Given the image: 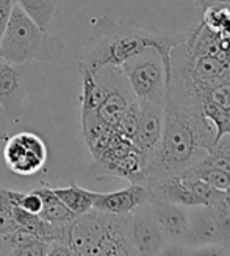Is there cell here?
I'll return each instance as SVG.
<instances>
[{
	"label": "cell",
	"mask_w": 230,
	"mask_h": 256,
	"mask_svg": "<svg viewBox=\"0 0 230 256\" xmlns=\"http://www.w3.org/2000/svg\"><path fill=\"white\" fill-rule=\"evenodd\" d=\"M185 47L189 54L210 55L230 62V38H224L208 30L202 22L196 28L185 33Z\"/></svg>",
	"instance_id": "cell-12"
},
{
	"label": "cell",
	"mask_w": 230,
	"mask_h": 256,
	"mask_svg": "<svg viewBox=\"0 0 230 256\" xmlns=\"http://www.w3.org/2000/svg\"><path fill=\"white\" fill-rule=\"evenodd\" d=\"M224 203H225V206L230 210V188L227 190H224Z\"/></svg>",
	"instance_id": "cell-28"
},
{
	"label": "cell",
	"mask_w": 230,
	"mask_h": 256,
	"mask_svg": "<svg viewBox=\"0 0 230 256\" xmlns=\"http://www.w3.org/2000/svg\"><path fill=\"white\" fill-rule=\"evenodd\" d=\"M199 162L230 175V136H222Z\"/></svg>",
	"instance_id": "cell-17"
},
{
	"label": "cell",
	"mask_w": 230,
	"mask_h": 256,
	"mask_svg": "<svg viewBox=\"0 0 230 256\" xmlns=\"http://www.w3.org/2000/svg\"><path fill=\"white\" fill-rule=\"evenodd\" d=\"M43 202V208L40 211V216L43 220L52 224V225H69L72 220H75V214L63 203L52 190V186L43 183L40 188L33 189Z\"/></svg>",
	"instance_id": "cell-13"
},
{
	"label": "cell",
	"mask_w": 230,
	"mask_h": 256,
	"mask_svg": "<svg viewBox=\"0 0 230 256\" xmlns=\"http://www.w3.org/2000/svg\"><path fill=\"white\" fill-rule=\"evenodd\" d=\"M130 234L136 256H155L166 244L147 202L130 212Z\"/></svg>",
	"instance_id": "cell-7"
},
{
	"label": "cell",
	"mask_w": 230,
	"mask_h": 256,
	"mask_svg": "<svg viewBox=\"0 0 230 256\" xmlns=\"http://www.w3.org/2000/svg\"><path fill=\"white\" fill-rule=\"evenodd\" d=\"M147 203L150 204L152 212L155 216L164 239L171 242H178V244L183 242L188 232L186 208L153 196H149Z\"/></svg>",
	"instance_id": "cell-11"
},
{
	"label": "cell",
	"mask_w": 230,
	"mask_h": 256,
	"mask_svg": "<svg viewBox=\"0 0 230 256\" xmlns=\"http://www.w3.org/2000/svg\"><path fill=\"white\" fill-rule=\"evenodd\" d=\"M7 168L19 176H32L40 172L47 161V146L32 132H19L5 140L2 150Z\"/></svg>",
	"instance_id": "cell-5"
},
{
	"label": "cell",
	"mask_w": 230,
	"mask_h": 256,
	"mask_svg": "<svg viewBox=\"0 0 230 256\" xmlns=\"http://www.w3.org/2000/svg\"><path fill=\"white\" fill-rule=\"evenodd\" d=\"M16 4L38 27L49 30L58 11L60 0H16Z\"/></svg>",
	"instance_id": "cell-15"
},
{
	"label": "cell",
	"mask_w": 230,
	"mask_h": 256,
	"mask_svg": "<svg viewBox=\"0 0 230 256\" xmlns=\"http://www.w3.org/2000/svg\"><path fill=\"white\" fill-rule=\"evenodd\" d=\"M214 144V130L202 116V97L169 68L160 146L144 164V183L178 175L199 162Z\"/></svg>",
	"instance_id": "cell-1"
},
{
	"label": "cell",
	"mask_w": 230,
	"mask_h": 256,
	"mask_svg": "<svg viewBox=\"0 0 230 256\" xmlns=\"http://www.w3.org/2000/svg\"><path fill=\"white\" fill-rule=\"evenodd\" d=\"M183 40L185 33L147 30L104 18L96 27V34L80 62L91 72H97L107 66L121 68L132 58L150 50L166 60L169 58L171 50L182 44Z\"/></svg>",
	"instance_id": "cell-2"
},
{
	"label": "cell",
	"mask_w": 230,
	"mask_h": 256,
	"mask_svg": "<svg viewBox=\"0 0 230 256\" xmlns=\"http://www.w3.org/2000/svg\"><path fill=\"white\" fill-rule=\"evenodd\" d=\"M202 100H208L216 106H219L230 116V75H227L222 82L210 88L208 91L202 96Z\"/></svg>",
	"instance_id": "cell-18"
},
{
	"label": "cell",
	"mask_w": 230,
	"mask_h": 256,
	"mask_svg": "<svg viewBox=\"0 0 230 256\" xmlns=\"http://www.w3.org/2000/svg\"><path fill=\"white\" fill-rule=\"evenodd\" d=\"M149 198V190L143 183H130L119 190L113 192H97L94 200L93 210L114 214V216H125L135 211L139 204L146 203Z\"/></svg>",
	"instance_id": "cell-10"
},
{
	"label": "cell",
	"mask_w": 230,
	"mask_h": 256,
	"mask_svg": "<svg viewBox=\"0 0 230 256\" xmlns=\"http://www.w3.org/2000/svg\"><path fill=\"white\" fill-rule=\"evenodd\" d=\"M29 66L0 60V108L10 122H18L24 116V105L32 88Z\"/></svg>",
	"instance_id": "cell-6"
},
{
	"label": "cell",
	"mask_w": 230,
	"mask_h": 256,
	"mask_svg": "<svg viewBox=\"0 0 230 256\" xmlns=\"http://www.w3.org/2000/svg\"><path fill=\"white\" fill-rule=\"evenodd\" d=\"M121 70L138 102L164 105L169 58L164 60L157 52L150 50L122 64Z\"/></svg>",
	"instance_id": "cell-4"
},
{
	"label": "cell",
	"mask_w": 230,
	"mask_h": 256,
	"mask_svg": "<svg viewBox=\"0 0 230 256\" xmlns=\"http://www.w3.org/2000/svg\"><path fill=\"white\" fill-rule=\"evenodd\" d=\"M186 250L188 248L178 242H171V244H164L155 256H186Z\"/></svg>",
	"instance_id": "cell-23"
},
{
	"label": "cell",
	"mask_w": 230,
	"mask_h": 256,
	"mask_svg": "<svg viewBox=\"0 0 230 256\" xmlns=\"http://www.w3.org/2000/svg\"><path fill=\"white\" fill-rule=\"evenodd\" d=\"M16 5V0H0V41L8 27V22L11 19L13 8Z\"/></svg>",
	"instance_id": "cell-22"
},
{
	"label": "cell",
	"mask_w": 230,
	"mask_h": 256,
	"mask_svg": "<svg viewBox=\"0 0 230 256\" xmlns=\"http://www.w3.org/2000/svg\"><path fill=\"white\" fill-rule=\"evenodd\" d=\"M183 244L189 247L208 244L224 246L218 217L211 206H194L188 211V232Z\"/></svg>",
	"instance_id": "cell-9"
},
{
	"label": "cell",
	"mask_w": 230,
	"mask_h": 256,
	"mask_svg": "<svg viewBox=\"0 0 230 256\" xmlns=\"http://www.w3.org/2000/svg\"><path fill=\"white\" fill-rule=\"evenodd\" d=\"M186 256H230V248L222 244L199 246L186 250Z\"/></svg>",
	"instance_id": "cell-21"
},
{
	"label": "cell",
	"mask_w": 230,
	"mask_h": 256,
	"mask_svg": "<svg viewBox=\"0 0 230 256\" xmlns=\"http://www.w3.org/2000/svg\"><path fill=\"white\" fill-rule=\"evenodd\" d=\"M4 119H7V116H5V112H4V110L0 108V120H4Z\"/></svg>",
	"instance_id": "cell-29"
},
{
	"label": "cell",
	"mask_w": 230,
	"mask_h": 256,
	"mask_svg": "<svg viewBox=\"0 0 230 256\" xmlns=\"http://www.w3.org/2000/svg\"><path fill=\"white\" fill-rule=\"evenodd\" d=\"M216 34L230 38V10L221 5H210L202 11L200 20Z\"/></svg>",
	"instance_id": "cell-16"
},
{
	"label": "cell",
	"mask_w": 230,
	"mask_h": 256,
	"mask_svg": "<svg viewBox=\"0 0 230 256\" xmlns=\"http://www.w3.org/2000/svg\"><path fill=\"white\" fill-rule=\"evenodd\" d=\"M49 246H50L49 242L36 239V240L30 242V244H25L22 247L13 248L8 253V256H46Z\"/></svg>",
	"instance_id": "cell-20"
},
{
	"label": "cell",
	"mask_w": 230,
	"mask_h": 256,
	"mask_svg": "<svg viewBox=\"0 0 230 256\" xmlns=\"http://www.w3.org/2000/svg\"><path fill=\"white\" fill-rule=\"evenodd\" d=\"M46 256H75V253L65 242H52L47 248Z\"/></svg>",
	"instance_id": "cell-24"
},
{
	"label": "cell",
	"mask_w": 230,
	"mask_h": 256,
	"mask_svg": "<svg viewBox=\"0 0 230 256\" xmlns=\"http://www.w3.org/2000/svg\"><path fill=\"white\" fill-rule=\"evenodd\" d=\"M11 206V202L8 197V189H0V211H4Z\"/></svg>",
	"instance_id": "cell-25"
},
{
	"label": "cell",
	"mask_w": 230,
	"mask_h": 256,
	"mask_svg": "<svg viewBox=\"0 0 230 256\" xmlns=\"http://www.w3.org/2000/svg\"><path fill=\"white\" fill-rule=\"evenodd\" d=\"M65 52L58 36L43 30L16 4L0 41V60L10 64L49 62Z\"/></svg>",
	"instance_id": "cell-3"
},
{
	"label": "cell",
	"mask_w": 230,
	"mask_h": 256,
	"mask_svg": "<svg viewBox=\"0 0 230 256\" xmlns=\"http://www.w3.org/2000/svg\"><path fill=\"white\" fill-rule=\"evenodd\" d=\"M52 190L75 216H82L91 211L97 197V192L85 189L75 183L66 188H52Z\"/></svg>",
	"instance_id": "cell-14"
},
{
	"label": "cell",
	"mask_w": 230,
	"mask_h": 256,
	"mask_svg": "<svg viewBox=\"0 0 230 256\" xmlns=\"http://www.w3.org/2000/svg\"><path fill=\"white\" fill-rule=\"evenodd\" d=\"M193 2V5H194V8L197 10V11H203L207 8V5H208V0H191Z\"/></svg>",
	"instance_id": "cell-26"
},
{
	"label": "cell",
	"mask_w": 230,
	"mask_h": 256,
	"mask_svg": "<svg viewBox=\"0 0 230 256\" xmlns=\"http://www.w3.org/2000/svg\"><path fill=\"white\" fill-rule=\"evenodd\" d=\"M138 119H139V104H138V100H135L124 112V116L118 122L114 132L132 140V138L135 136V132H136V126H138Z\"/></svg>",
	"instance_id": "cell-19"
},
{
	"label": "cell",
	"mask_w": 230,
	"mask_h": 256,
	"mask_svg": "<svg viewBox=\"0 0 230 256\" xmlns=\"http://www.w3.org/2000/svg\"><path fill=\"white\" fill-rule=\"evenodd\" d=\"M210 5H221V6H225L230 10V0H208L207 6H210Z\"/></svg>",
	"instance_id": "cell-27"
},
{
	"label": "cell",
	"mask_w": 230,
	"mask_h": 256,
	"mask_svg": "<svg viewBox=\"0 0 230 256\" xmlns=\"http://www.w3.org/2000/svg\"><path fill=\"white\" fill-rule=\"evenodd\" d=\"M138 104L139 119L132 142L141 153L143 161L146 164L160 146L164 124V105L150 104V102H138Z\"/></svg>",
	"instance_id": "cell-8"
}]
</instances>
